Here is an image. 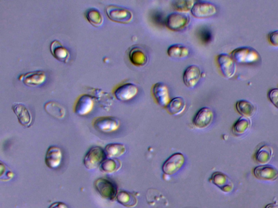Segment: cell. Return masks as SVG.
Wrapping results in <instances>:
<instances>
[{
  "mask_svg": "<svg viewBox=\"0 0 278 208\" xmlns=\"http://www.w3.org/2000/svg\"><path fill=\"white\" fill-rule=\"evenodd\" d=\"M251 125V121L249 118L242 116L232 127V132L238 136L243 135L248 131Z\"/></svg>",
  "mask_w": 278,
  "mask_h": 208,
  "instance_id": "4dcf8cb0",
  "label": "cell"
},
{
  "mask_svg": "<svg viewBox=\"0 0 278 208\" xmlns=\"http://www.w3.org/2000/svg\"><path fill=\"white\" fill-rule=\"evenodd\" d=\"M97 192L101 196L107 200H114L118 193V188L114 182L106 178L97 179L94 184Z\"/></svg>",
  "mask_w": 278,
  "mask_h": 208,
  "instance_id": "6da1fadb",
  "label": "cell"
},
{
  "mask_svg": "<svg viewBox=\"0 0 278 208\" xmlns=\"http://www.w3.org/2000/svg\"><path fill=\"white\" fill-rule=\"evenodd\" d=\"M217 61L222 74L227 78L233 77L236 73L235 62L231 56L221 54L217 56Z\"/></svg>",
  "mask_w": 278,
  "mask_h": 208,
  "instance_id": "9c48e42d",
  "label": "cell"
},
{
  "mask_svg": "<svg viewBox=\"0 0 278 208\" xmlns=\"http://www.w3.org/2000/svg\"><path fill=\"white\" fill-rule=\"evenodd\" d=\"M166 107L169 114L177 116L184 112L186 108V102L183 98L178 96L170 101Z\"/></svg>",
  "mask_w": 278,
  "mask_h": 208,
  "instance_id": "cb8c5ba5",
  "label": "cell"
},
{
  "mask_svg": "<svg viewBox=\"0 0 278 208\" xmlns=\"http://www.w3.org/2000/svg\"><path fill=\"white\" fill-rule=\"evenodd\" d=\"M191 12L194 17L205 18L215 16L217 12V8L210 2H198L194 4Z\"/></svg>",
  "mask_w": 278,
  "mask_h": 208,
  "instance_id": "52a82bcc",
  "label": "cell"
},
{
  "mask_svg": "<svg viewBox=\"0 0 278 208\" xmlns=\"http://www.w3.org/2000/svg\"><path fill=\"white\" fill-rule=\"evenodd\" d=\"M253 174L258 180L266 181H275L278 179V170L273 166L261 165L255 167Z\"/></svg>",
  "mask_w": 278,
  "mask_h": 208,
  "instance_id": "7c38bea8",
  "label": "cell"
},
{
  "mask_svg": "<svg viewBox=\"0 0 278 208\" xmlns=\"http://www.w3.org/2000/svg\"><path fill=\"white\" fill-rule=\"evenodd\" d=\"M12 109L16 114L19 123L22 126L25 128L31 126L33 118L27 106L22 104H17L12 107Z\"/></svg>",
  "mask_w": 278,
  "mask_h": 208,
  "instance_id": "ffe728a7",
  "label": "cell"
},
{
  "mask_svg": "<svg viewBox=\"0 0 278 208\" xmlns=\"http://www.w3.org/2000/svg\"><path fill=\"white\" fill-rule=\"evenodd\" d=\"M105 10L107 16L114 22L127 24L132 21L133 13L126 8L115 5H109L106 6Z\"/></svg>",
  "mask_w": 278,
  "mask_h": 208,
  "instance_id": "7a4b0ae2",
  "label": "cell"
},
{
  "mask_svg": "<svg viewBox=\"0 0 278 208\" xmlns=\"http://www.w3.org/2000/svg\"><path fill=\"white\" fill-rule=\"evenodd\" d=\"M152 92L155 100L161 106H166L170 102L169 88L163 82H157L154 84Z\"/></svg>",
  "mask_w": 278,
  "mask_h": 208,
  "instance_id": "5bb4252c",
  "label": "cell"
},
{
  "mask_svg": "<svg viewBox=\"0 0 278 208\" xmlns=\"http://www.w3.org/2000/svg\"><path fill=\"white\" fill-rule=\"evenodd\" d=\"M214 118V113L208 108H200L193 120L194 126L198 128L203 129L208 128Z\"/></svg>",
  "mask_w": 278,
  "mask_h": 208,
  "instance_id": "8fae6325",
  "label": "cell"
},
{
  "mask_svg": "<svg viewBox=\"0 0 278 208\" xmlns=\"http://www.w3.org/2000/svg\"><path fill=\"white\" fill-rule=\"evenodd\" d=\"M85 16L88 22L94 27H100L104 22L101 13L97 9L90 8L86 12Z\"/></svg>",
  "mask_w": 278,
  "mask_h": 208,
  "instance_id": "1f68e13d",
  "label": "cell"
},
{
  "mask_svg": "<svg viewBox=\"0 0 278 208\" xmlns=\"http://www.w3.org/2000/svg\"><path fill=\"white\" fill-rule=\"evenodd\" d=\"M49 208H68V207L66 204L57 202L52 204Z\"/></svg>",
  "mask_w": 278,
  "mask_h": 208,
  "instance_id": "f35d334b",
  "label": "cell"
},
{
  "mask_svg": "<svg viewBox=\"0 0 278 208\" xmlns=\"http://www.w3.org/2000/svg\"><path fill=\"white\" fill-rule=\"evenodd\" d=\"M92 124L96 130L104 133L114 132L120 125L119 120L113 116H99L95 118Z\"/></svg>",
  "mask_w": 278,
  "mask_h": 208,
  "instance_id": "5b68a950",
  "label": "cell"
},
{
  "mask_svg": "<svg viewBox=\"0 0 278 208\" xmlns=\"http://www.w3.org/2000/svg\"><path fill=\"white\" fill-rule=\"evenodd\" d=\"M184 162L185 158L183 154H174L164 162L163 172L167 175H173L183 167Z\"/></svg>",
  "mask_w": 278,
  "mask_h": 208,
  "instance_id": "ba28073f",
  "label": "cell"
},
{
  "mask_svg": "<svg viewBox=\"0 0 278 208\" xmlns=\"http://www.w3.org/2000/svg\"><path fill=\"white\" fill-rule=\"evenodd\" d=\"M274 151L272 148L268 145H264L257 150L255 159L258 164L266 165L272 158Z\"/></svg>",
  "mask_w": 278,
  "mask_h": 208,
  "instance_id": "603a6c76",
  "label": "cell"
},
{
  "mask_svg": "<svg viewBox=\"0 0 278 208\" xmlns=\"http://www.w3.org/2000/svg\"><path fill=\"white\" fill-rule=\"evenodd\" d=\"M198 36L200 42L205 44H209L212 40L211 32L208 28H200L198 31Z\"/></svg>",
  "mask_w": 278,
  "mask_h": 208,
  "instance_id": "d590c367",
  "label": "cell"
},
{
  "mask_svg": "<svg viewBox=\"0 0 278 208\" xmlns=\"http://www.w3.org/2000/svg\"><path fill=\"white\" fill-rule=\"evenodd\" d=\"M129 58L134 66L138 67L145 66L148 60L145 52L138 48H134L129 51Z\"/></svg>",
  "mask_w": 278,
  "mask_h": 208,
  "instance_id": "7402d4cb",
  "label": "cell"
},
{
  "mask_svg": "<svg viewBox=\"0 0 278 208\" xmlns=\"http://www.w3.org/2000/svg\"><path fill=\"white\" fill-rule=\"evenodd\" d=\"M93 99L98 102L101 108L109 110L114 102L113 97L105 91L99 88H90L89 90Z\"/></svg>",
  "mask_w": 278,
  "mask_h": 208,
  "instance_id": "d6986e66",
  "label": "cell"
},
{
  "mask_svg": "<svg viewBox=\"0 0 278 208\" xmlns=\"http://www.w3.org/2000/svg\"><path fill=\"white\" fill-rule=\"evenodd\" d=\"M46 78L45 72L36 70L21 75L19 77V80L27 86H41L46 80Z\"/></svg>",
  "mask_w": 278,
  "mask_h": 208,
  "instance_id": "4fadbf2b",
  "label": "cell"
},
{
  "mask_svg": "<svg viewBox=\"0 0 278 208\" xmlns=\"http://www.w3.org/2000/svg\"><path fill=\"white\" fill-rule=\"evenodd\" d=\"M116 199L120 204L127 208H133L138 203L137 199L134 195L127 191L119 192Z\"/></svg>",
  "mask_w": 278,
  "mask_h": 208,
  "instance_id": "83f0119b",
  "label": "cell"
},
{
  "mask_svg": "<svg viewBox=\"0 0 278 208\" xmlns=\"http://www.w3.org/2000/svg\"><path fill=\"white\" fill-rule=\"evenodd\" d=\"M63 154L61 149L56 146H50L45 156V164L48 167L55 169L62 164Z\"/></svg>",
  "mask_w": 278,
  "mask_h": 208,
  "instance_id": "ac0fdd59",
  "label": "cell"
},
{
  "mask_svg": "<svg viewBox=\"0 0 278 208\" xmlns=\"http://www.w3.org/2000/svg\"><path fill=\"white\" fill-rule=\"evenodd\" d=\"M15 174L10 168L3 164L0 162V180L3 182H8L14 178Z\"/></svg>",
  "mask_w": 278,
  "mask_h": 208,
  "instance_id": "836d02e7",
  "label": "cell"
},
{
  "mask_svg": "<svg viewBox=\"0 0 278 208\" xmlns=\"http://www.w3.org/2000/svg\"><path fill=\"white\" fill-rule=\"evenodd\" d=\"M231 56L235 62L239 64H250L257 62L260 58V54L253 48H240L231 52Z\"/></svg>",
  "mask_w": 278,
  "mask_h": 208,
  "instance_id": "277c9868",
  "label": "cell"
},
{
  "mask_svg": "<svg viewBox=\"0 0 278 208\" xmlns=\"http://www.w3.org/2000/svg\"><path fill=\"white\" fill-rule=\"evenodd\" d=\"M166 18L162 12L154 11L151 16L152 22L158 27H164L166 26Z\"/></svg>",
  "mask_w": 278,
  "mask_h": 208,
  "instance_id": "e575fe53",
  "label": "cell"
},
{
  "mask_svg": "<svg viewBox=\"0 0 278 208\" xmlns=\"http://www.w3.org/2000/svg\"><path fill=\"white\" fill-rule=\"evenodd\" d=\"M138 88L132 83H126L114 91L116 98L120 101L130 100L138 94Z\"/></svg>",
  "mask_w": 278,
  "mask_h": 208,
  "instance_id": "30bf717a",
  "label": "cell"
},
{
  "mask_svg": "<svg viewBox=\"0 0 278 208\" xmlns=\"http://www.w3.org/2000/svg\"><path fill=\"white\" fill-rule=\"evenodd\" d=\"M264 208H278V206L276 204H269L265 206Z\"/></svg>",
  "mask_w": 278,
  "mask_h": 208,
  "instance_id": "ab89813d",
  "label": "cell"
},
{
  "mask_svg": "<svg viewBox=\"0 0 278 208\" xmlns=\"http://www.w3.org/2000/svg\"><path fill=\"white\" fill-rule=\"evenodd\" d=\"M210 180L211 183L220 188L224 192L229 193L233 190V183L228 176L224 173L221 172L213 173Z\"/></svg>",
  "mask_w": 278,
  "mask_h": 208,
  "instance_id": "9a60e30c",
  "label": "cell"
},
{
  "mask_svg": "<svg viewBox=\"0 0 278 208\" xmlns=\"http://www.w3.org/2000/svg\"><path fill=\"white\" fill-rule=\"evenodd\" d=\"M106 157L109 158H118L125 154L126 148L124 144L120 143H111L105 148Z\"/></svg>",
  "mask_w": 278,
  "mask_h": 208,
  "instance_id": "4316f807",
  "label": "cell"
},
{
  "mask_svg": "<svg viewBox=\"0 0 278 208\" xmlns=\"http://www.w3.org/2000/svg\"><path fill=\"white\" fill-rule=\"evenodd\" d=\"M167 54L172 58H184L189 56V50L182 44H173L168 48Z\"/></svg>",
  "mask_w": 278,
  "mask_h": 208,
  "instance_id": "f546056e",
  "label": "cell"
},
{
  "mask_svg": "<svg viewBox=\"0 0 278 208\" xmlns=\"http://www.w3.org/2000/svg\"><path fill=\"white\" fill-rule=\"evenodd\" d=\"M236 108L239 114L247 118L253 116L256 112V108L253 104L245 100L238 101Z\"/></svg>",
  "mask_w": 278,
  "mask_h": 208,
  "instance_id": "484cf974",
  "label": "cell"
},
{
  "mask_svg": "<svg viewBox=\"0 0 278 208\" xmlns=\"http://www.w3.org/2000/svg\"><path fill=\"white\" fill-rule=\"evenodd\" d=\"M106 158L104 150L99 146L93 147L86 154L83 160V164L89 170H94L100 166Z\"/></svg>",
  "mask_w": 278,
  "mask_h": 208,
  "instance_id": "3957f363",
  "label": "cell"
},
{
  "mask_svg": "<svg viewBox=\"0 0 278 208\" xmlns=\"http://www.w3.org/2000/svg\"><path fill=\"white\" fill-rule=\"evenodd\" d=\"M51 54L58 61L64 63L69 62L70 58V54L67 48L63 46L62 43L55 40L51 42L50 45Z\"/></svg>",
  "mask_w": 278,
  "mask_h": 208,
  "instance_id": "44dd1931",
  "label": "cell"
},
{
  "mask_svg": "<svg viewBox=\"0 0 278 208\" xmlns=\"http://www.w3.org/2000/svg\"><path fill=\"white\" fill-rule=\"evenodd\" d=\"M195 4V2L190 0H179L173 2L172 6L174 10L180 12H187L191 10Z\"/></svg>",
  "mask_w": 278,
  "mask_h": 208,
  "instance_id": "d6a6232c",
  "label": "cell"
},
{
  "mask_svg": "<svg viewBox=\"0 0 278 208\" xmlns=\"http://www.w3.org/2000/svg\"><path fill=\"white\" fill-rule=\"evenodd\" d=\"M190 23V18L183 13L173 12L166 18V26L172 31L184 30Z\"/></svg>",
  "mask_w": 278,
  "mask_h": 208,
  "instance_id": "8992f818",
  "label": "cell"
},
{
  "mask_svg": "<svg viewBox=\"0 0 278 208\" xmlns=\"http://www.w3.org/2000/svg\"><path fill=\"white\" fill-rule=\"evenodd\" d=\"M268 96L271 102L278 109V88L270 90Z\"/></svg>",
  "mask_w": 278,
  "mask_h": 208,
  "instance_id": "8d00e7d4",
  "label": "cell"
},
{
  "mask_svg": "<svg viewBox=\"0 0 278 208\" xmlns=\"http://www.w3.org/2000/svg\"><path fill=\"white\" fill-rule=\"evenodd\" d=\"M121 162L116 159H106L100 166L101 171L108 174H112L120 170Z\"/></svg>",
  "mask_w": 278,
  "mask_h": 208,
  "instance_id": "f1b7e54d",
  "label": "cell"
},
{
  "mask_svg": "<svg viewBox=\"0 0 278 208\" xmlns=\"http://www.w3.org/2000/svg\"><path fill=\"white\" fill-rule=\"evenodd\" d=\"M94 107L93 98L88 94L81 96L74 108L75 112L80 116L86 115L92 112Z\"/></svg>",
  "mask_w": 278,
  "mask_h": 208,
  "instance_id": "2e32d148",
  "label": "cell"
},
{
  "mask_svg": "<svg viewBox=\"0 0 278 208\" xmlns=\"http://www.w3.org/2000/svg\"><path fill=\"white\" fill-rule=\"evenodd\" d=\"M202 74L196 65H191L184 71L183 81L187 87L193 88L198 83Z\"/></svg>",
  "mask_w": 278,
  "mask_h": 208,
  "instance_id": "e0dca14e",
  "label": "cell"
},
{
  "mask_svg": "<svg viewBox=\"0 0 278 208\" xmlns=\"http://www.w3.org/2000/svg\"><path fill=\"white\" fill-rule=\"evenodd\" d=\"M44 108L49 114L58 120L64 118L66 114V110L60 104L55 102H47Z\"/></svg>",
  "mask_w": 278,
  "mask_h": 208,
  "instance_id": "d4e9b609",
  "label": "cell"
},
{
  "mask_svg": "<svg viewBox=\"0 0 278 208\" xmlns=\"http://www.w3.org/2000/svg\"><path fill=\"white\" fill-rule=\"evenodd\" d=\"M269 42L275 46H278V30L271 32L268 36Z\"/></svg>",
  "mask_w": 278,
  "mask_h": 208,
  "instance_id": "74e56055",
  "label": "cell"
}]
</instances>
